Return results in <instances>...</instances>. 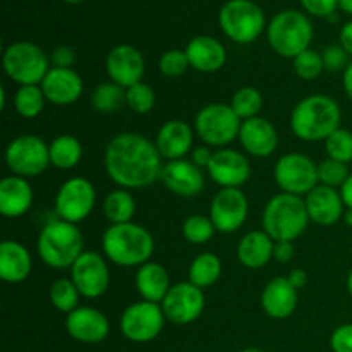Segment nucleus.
<instances>
[{
  "mask_svg": "<svg viewBox=\"0 0 352 352\" xmlns=\"http://www.w3.org/2000/svg\"><path fill=\"white\" fill-rule=\"evenodd\" d=\"M344 222L352 229V208H346V213H344Z\"/></svg>",
  "mask_w": 352,
  "mask_h": 352,
  "instance_id": "obj_55",
  "label": "nucleus"
},
{
  "mask_svg": "<svg viewBox=\"0 0 352 352\" xmlns=\"http://www.w3.org/2000/svg\"><path fill=\"white\" fill-rule=\"evenodd\" d=\"M213 153H215V151H212V148L210 146H198L192 150L191 162L196 165V167L208 168L210 162H212L213 158Z\"/></svg>",
  "mask_w": 352,
  "mask_h": 352,
  "instance_id": "obj_49",
  "label": "nucleus"
},
{
  "mask_svg": "<svg viewBox=\"0 0 352 352\" xmlns=\"http://www.w3.org/2000/svg\"><path fill=\"white\" fill-rule=\"evenodd\" d=\"M50 165L60 170H71L81 162L82 144L72 134H60L50 144Z\"/></svg>",
  "mask_w": 352,
  "mask_h": 352,
  "instance_id": "obj_31",
  "label": "nucleus"
},
{
  "mask_svg": "<svg viewBox=\"0 0 352 352\" xmlns=\"http://www.w3.org/2000/svg\"><path fill=\"white\" fill-rule=\"evenodd\" d=\"M241 124L230 103H208L196 113L195 133L206 146L220 150L239 138Z\"/></svg>",
  "mask_w": 352,
  "mask_h": 352,
  "instance_id": "obj_8",
  "label": "nucleus"
},
{
  "mask_svg": "<svg viewBox=\"0 0 352 352\" xmlns=\"http://www.w3.org/2000/svg\"><path fill=\"white\" fill-rule=\"evenodd\" d=\"M301 3L311 16L316 17L333 16L336 9L339 7V0H301Z\"/></svg>",
  "mask_w": 352,
  "mask_h": 352,
  "instance_id": "obj_46",
  "label": "nucleus"
},
{
  "mask_svg": "<svg viewBox=\"0 0 352 352\" xmlns=\"http://www.w3.org/2000/svg\"><path fill=\"white\" fill-rule=\"evenodd\" d=\"M155 102H157V95H155L153 88L146 82H136V85L129 86L126 89V105L133 110L134 113H148L153 110Z\"/></svg>",
  "mask_w": 352,
  "mask_h": 352,
  "instance_id": "obj_40",
  "label": "nucleus"
},
{
  "mask_svg": "<svg viewBox=\"0 0 352 352\" xmlns=\"http://www.w3.org/2000/svg\"><path fill=\"white\" fill-rule=\"evenodd\" d=\"M6 164L12 175L36 177L50 165V148L36 134H21L7 144Z\"/></svg>",
  "mask_w": 352,
  "mask_h": 352,
  "instance_id": "obj_10",
  "label": "nucleus"
},
{
  "mask_svg": "<svg viewBox=\"0 0 352 352\" xmlns=\"http://www.w3.org/2000/svg\"><path fill=\"white\" fill-rule=\"evenodd\" d=\"M230 107L241 120L253 119V117H258L263 107V96L260 89L254 86H243L232 95Z\"/></svg>",
  "mask_w": 352,
  "mask_h": 352,
  "instance_id": "obj_37",
  "label": "nucleus"
},
{
  "mask_svg": "<svg viewBox=\"0 0 352 352\" xmlns=\"http://www.w3.org/2000/svg\"><path fill=\"white\" fill-rule=\"evenodd\" d=\"M102 250L107 260L117 267L140 268L153 256L155 241L143 226L119 223L107 227L102 236Z\"/></svg>",
  "mask_w": 352,
  "mask_h": 352,
  "instance_id": "obj_3",
  "label": "nucleus"
},
{
  "mask_svg": "<svg viewBox=\"0 0 352 352\" xmlns=\"http://www.w3.org/2000/svg\"><path fill=\"white\" fill-rule=\"evenodd\" d=\"M134 213H136V199L127 189L119 188L110 191L103 199V215L110 226L133 222Z\"/></svg>",
  "mask_w": 352,
  "mask_h": 352,
  "instance_id": "obj_32",
  "label": "nucleus"
},
{
  "mask_svg": "<svg viewBox=\"0 0 352 352\" xmlns=\"http://www.w3.org/2000/svg\"><path fill=\"white\" fill-rule=\"evenodd\" d=\"M79 298H81V294H79L78 287L67 277L57 278L50 285V291H48V299H50L52 306L55 309H58L60 313H65V315H69L76 308H79Z\"/></svg>",
  "mask_w": 352,
  "mask_h": 352,
  "instance_id": "obj_36",
  "label": "nucleus"
},
{
  "mask_svg": "<svg viewBox=\"0 0 352 352\" xmlns=\"http://www.w3.org/2000/svg\"><path fill=\"white\" fill-rule=\"evenodd\" d=\"M103 165L107 175L127 191L153 184L164 168L157 144L138 133L116 134L107 144Z\"/></svg>",
  "mask_w": 352,
  "mask_h": 352,
  "instance_id": "obj_1",
  "label": "nucleus"
},
{
  "mask_svg": "<svg viewBox=\"0 0 352 352\" xmlns=\"http://www.w3.org/2000/svg\"><path fill=\"white\" fill-rule=\"evenodd\" d=\"M164 309L158 302L138 301L127 306L119 320L122 336L131 342H151L162 333L165 325Z\"/></svg>",
  "mask_w": 352,
  "mask_h": 352,
  "instance_id": "obj_12",
  "label": "nucleus"
},
{
  "mask_svg": "<svg viewBox=\"0 0 352 352\" xmlns=\"http://www.w3.org/2000/svg\"><path fill=\"white\" fill-rule=\"evenodd\" d=\"M40 86L47 102L58 107L72 105L78 102L85 89L81 76L74 69L64 67H50Z\"/></svg>",
  "mask_w": 352,
  "mask_h": 352,
  "instance_id": "obj_23",
  "label": "nucleus"
},
{
  "mask_svg": "<svg viewBox=\"0 0 352 352\" xmlns=\"http://www.w3.org/2000/svg\"><path fill=\"white\" fill-rule=\"evenodd\" d=\"M205 292L191 282H177L168 289L167 296L160 302L167 322L174 325H189L203 315Z\"/></svg>",
  "mask_w": 352,
  "mask_h": 352,
  "instance_id": "obj_14",
  "label": "nucleus"
},
{
  "mask_svg": "<svg viewBox=\"0 0 352 352\" xmlns=\"http://www.w3.org/2000/svg\"><path fill=\"white\" fill-rule=\"evenodd\" d=\"M184 52L188 55L189 65L195 71L205 72V74L220 71L227 62L226 47L217 38L206 36V34L192 38Z\"/></svg>",
  "mask_w": 352,
  "mask_h": 352,
  "instance_id": "obj_26",
  "label": "nucleus"
},
{
  "mask_svg": "<svg viewBox=\"0 0 352 352\" xmlns=\"http://www.w3.org/2000/svg\"><path fill=\"white\" fill-rule=\"evenodd\" d=\"M105 71L110 81L127 89L143 79L144 58L133 45H117L107 54Z\"/></svg>",
  "mask_w": 352,
  "mask_h": 352,
  "instance_id": "obj_18",
  "label": "nucleus"
},
{
  "mask_svg": "<svg viewBox=\"0 0 352 352\" xmlns=\"http://www.w3.org/2000/svg\"><path fill=\"white\" fill-rule=\"evenodd\" d=\"M33 188L28 179L9 175L0 181V213L7 219H19L33 205Z\"/></svg>",
  "mask_w": 352,
  "mask_h": 352,
  "instance_id": "obj_27",
  "label": "nucleus"
},
{
  "mask_svg": "<svg viewBox=\"0 0 352 352\" xmlns=\"http://www.w3.org/2000/svg\"><path fill=\"white\" fill-rule=\"evenodd\" d=\"M298 289L287 277L272 278L261 292V308L274 320H285L298 308Z\"/></svg>",
  "mask_w": 352,
  "mask_h": 352,
  "instance_id": "obj_25",
  "label": "nucleus"
},
{
  "mask_svg": "<svg viewBox=\"0 0 352 352\" xmlns=\"http://www.w3.org/2000/svg\"><path fill=\"white\" fill-rule=\"evenodd\" d=\"M33 268V260L24 244L6 239L0 244V278L7 284H21Z\"/></svg>",
  "mask_w": 352,
  "mask_h": 352,
  "instance_id": "obj_28",
  "label": "nucleus"
},
{
  "mask_svg": "<svg viewBox=\"0 0 352 352\" xmlns=\"http://www.w3.org/2000/svg\"><path fill=\"white\" fill-rule=\"evenodd\" d=\"M223 33L241 45L253 43L265 30V14L258 3L251 0H229L219 14Z\"/></svg>",
  "mask_w": 352,
  "mask_h": 352,
  "instance_id": "obj_9",
  "label": "nucleus"
},
{
  "mask_svg": "<svg viewBox=\"0 0 352 352\" xmlns=\"http://www.w3.org/2000/svg\"><path fill=\"white\" fill-rule=\"evenodd\" d=\"M237 140L248 155L256 158L270 157L278 146L277 129L270 120L260 116L243 120Z\"/></svg>",
  "mask_w": 352,
  "mask_h": 352,
  "instance_id": "obj_22",
  "label": "nucleus"
},
{
  "mask_svg": "<svg viewBox=\"0 0 352 352\" xmlns=\"http://www.w3.org/2000/svg\"><path fill=\"white\" fill-rule=\"evenodd\" d=\"M69 278L74 282L82 298H102L110 287L109 263L102 254L95 251H85L71 267Z\"/></svg>",
  "mask_w": 352,
  "mask_h": 352,
  "instance_id": "obj_15",
  "label": "nucleus"
},
{
  "mask_svg": "<svg viewBox=\"0 0 352 352\" xmlns=\"http://www.w3.org/2000/svg\"><path fill=\"white\" fill-rule=\"evenodd\" d=\"M85 239L78 226L65 220L55 219L40 230L36 250L41 261L55 270L71 268L85 251Z\"/></svg>",
  "mask_w": 352,
  "mask_h": 352,
  "instance_id": "obj_5",
  "label": "nucleus"
},
{
  "mask_svg": "<svg viewBox=\"0 0 352 352\" xmlns=\"http://www.w3.org/2000/svg\"><path fill=\"white\" fill-rule=\"evenodd\" d=\"M330 349L333 352H352V323L339 325L330 336Z\"/></svg>",
  "mask_w": 352,
  "mask_h": 352,
  "instance_id": "obj_45",
  "label": "nucleus"
},
{
  "mask_svg": "<svg viewBox=\"0 0 352 352\" xmlns=\"http://www.w3.org/2000/svg\"><path fill=\"white\" fill-rule=\"evenodd\" d=\"M192 141H195L192 127L186 120L172 119L158 129L155 144L160 157L172 162L184 158L192 150Z\"/></svg>",
  "mask_w": 352,
  "mask_h": 352,
  "instance_id": "obj_24",
  "label": "nucleus"
},
{
  "mask_svg": "<svg viewBox=\"0 0 352 352\" xmlns=\"http://www.w3.org/2000/svg\"><path fill=\"white\" fill-rule=\"evenodd\" d=\"M206 172L208 177L217 186H220V189L241 188L250 181L251 165L246 155L241 151L232 148H220L213 153Z\"/></svg>",
  "mask_w": 352,
  "mask_h": 352,
  "instance_id": "obj_17",
  "label": "nucleus"
},
{
  "mask_svg": "<svg viewBox=\"0 0 352 352\" xmlns=\"http://www.w3.org/2000/svg\"><path fill=\"white\" fill-rule=\"evenodd\" d=\"M241 352H263L261 349H254V347H250V349H244V351H241Z\"/></svg>",
  "mask_w": 352,
  "mask_h": 352,
  "instance_id": "obj_57",
  "label": "nucleus"
},
{
  "mask_svg": "<svg viewBox=\"0 0 352 352\" xmlns=\"http://www.w3.org/2000/svg\"><path fill=\"white\" fill-rule=\"evenodd\" d=\"M43 89L40 85L19 86L14 95V110L24 119H36L45 109Z\"/></svg>",
  "mask_w": 352,
  "mask_h": 352,
  "instance_id": "obj_35",
  "label": "nucleus"
},
{
  "mask_svg": "<svg viewBox=\"0 0 352 352\" xmlns=\"http://www.w3.org/2000/svg\"><path fill=\"white\" fill-rule=\"evenodd\" d=\"M64 2H69V3H78V2H82V0H64Z\"/></svg>",
  "mask_w": 352,
  "mask_h": 352,
  "instance_id": "obj_58",
  "label": "nucleus"
},
{
  "mask_svg": "<svg viewBox=\"0 0 352 352\" xmlns=\"http://www.w3.org/2000/svg\"><path fill=\"white\" fill-rule=\"evenodd\" d=\"M65 330L78 342L98 344L109 336L110 323L100 309L91 306H79L65 316Z\"/></svg>",
  "mask_w": 352,
  "mask_h": 352,
  "instance_id": "obj_19",
  "label": "nucleus"
},
{
  "mask_svg": "<svg viewBox=\"0 0 352 352\" xmlns=\"http://www.w3.org/2000/svg\"><path fill=\"white\" fill-rule=\"evenodd\" d=\"M134 284H136L143 301L158 302V305L164 301L168 289L172 287L167 270L164 265L157 263V261H148V263L141 265L134 277Z\"/></svg>",
  "mask_w": 352,
  "mask_h": 352,
  "instance_id": "obj_30",
  "label": "nucleus"
},
{
  "mask_svg": "<svg viewBox=\"0 0 352 352\" xmlns=\"http://www.w3.org/2000/svg\"><path fill=\"white\" fill-rule=\"evenodd\" d=\"M3 71L19 86L41 85L50 71V58L31 41H16L3 50Z\"/></svg>",
  "mask_w": 352,
  "mask_h": 352,
  "instance_id": "obj_7",
  "label": "nucleus"
},
{
  "mask_svg": "<svg viewBox=\"0 0 352 352\" xmlns=\"http://www.w3.org/2000/svg\"><path fill=\"white\" fill-rule=\"evenodd\" d=\"M189 65L188 55L184 50H167L165 54H162L160 60H158V71L162 76H167V78H179V76L184 74L188 71Z\"/></svg>",
  "mask_w": 352,
  "mask_h": 352,
  "instance_id": "obj_43",
  "label": "nucleus"
},
{
  "mask_svg": "<svg viewBox=\"0 0 352 352\" xmlns=\"http://www.w3.org/2000/svg\"><path fill=\"white\" fill-rule=\"evenodd\" d=\"M250 213V201L241 188L220 189L210 205V219L217 232L232 234L244 226Z\"/></svg>",
  "mask_w": 352,
  "mask_h": 352,
  "instance_id": "obj_16",
  "label": "nucleus"
},
{
  "mask_svg": "<svg viewBox=\"0 0 352 352\" xmlns=\"http://www.w3.org/2000/svg\"><path fill=\"white\" fill-rule=\"evenodd\" d=\"M50 60L54 64V67H64V69H72V64L76 62V54L72 48L65 47H57L50 55Z\"/></svg>",
  "mask_w": 352,
  "mask_h": 352,
  "instance_id": "obj_47",
  "label": "nucleus"
},
{
  "mask_svg": "<svg viewBox=\"0 0 352 352\" xmlns=\"http://www.w3.org/2000/svg\"><path fill=\"white\" fill-rule=\"evenodd\" d=\"M340 47L352 57V21L344 24L340 30Z\"/></svg>",
  "mask_w": 352,
  "mask_h": 352,
  "instance_id": "obj_51",
  "label": "nucleus"
},
{
  "mask_svg": "<svg viewBox=\"0 0 352 352\" xmlns=\"http://www.w3.org/2000/svg\"><path fill=\"white\" fill-rule=\"evenodd\" d=\"M339 7L346 14H351L352 16V0H339Z\"/></svg>",
  "mask_w": 352,
  "mask_h": 352,
  "instance_id": "obj_54",
  "label": "nucleus"
},
{
  "mask_svg": "<svg viewBox=\"0 0 352 352\" xmlns=\"http://www.w3.org/2000/svg\"><path fill=\"white\" fill-rule=\"evenodd\" d=\"M91 105L100 113H113L126 105V88L109 81L96 86L91 93Z\"/></svg>",
  "mask_w": 352,
  "mask_h": 352,
  "instance_id": "obj_34",
  "label": "nucleus"
},
{
  "mask_svg": "<svg viewBox=\"0 0 352 352\" xmlns=\"http://www.w3.org/2000/svg\"><path fill=\"white\" fill-rule=\"evenodd\" d=\"M340 195H342L344 203H346V208H352V172L342 184V188H340Z\"/></svg>",
  "mask_w": 352,
  "mask_h": 352,
  "instance_id": "obj_52",
  "label": "nucleus"
},
{
  "mask_svg": "<svg viewBox=\"0 0 352 352\" xmlns=\"http://www.w3.org/2000/svg\"><path fill=\"white\" fill-rule=\"evenodd\" d=\"M342 86H344V91H346L347 98L352 102V62H349V65H347L346 71H344Z\"/></svg>",
  "mask_w": 352,
  "mask_h": 352,
  "instance_id": "obj_53",
  "label": "nucleus"
},
{
  "mask_svg": "<svg viewBox=\"0 0 352 352\" xmlns=\"http://www.w3.org/2000/svg\"><path fill=\"white\" fill-rule=\"evenodd\" d=\"M294 256V246L291 241H275L274 260L278 263H289Z\"/></svg>",
  "mask_w": 352,
  "mask_h": 352,
  "instance_id": "obj_48",
  "label": "nucleus"
},
{
  "mask_svg": "<svg viewBox=\"0 0 352 352\" xmlns=\"http://www.w3.org/2000/svg\"><path fill=\"white\" fill-rule=\"evenodd\" d=\"M305 203L309 220L316 226H336L340 219H344V213H346V203L340 195V189L330 188V186H316L305 196Z\"/></svg>",
  "mask_w": 352,
  "mask_h": 352,
  "instance_id": "obj_21",
  "label": "nucleus"
},
{
  "mask_svg": "<svg viewBox=\"0 0 352 352\" xmlns=\"http://www.w3.org/2000/svg\"><path fill=\"white\" fill-rule=\"evenodd\" d=\"M292 65H294L296 76L302 79V81H313V79L320 78L322 72L325 71L322 54L311 50V48H308V50L299 54L296 58H292Z\"/></svg>",
  "mask_w": 352,
  "mask_h": 352,
  "instance_id": "obj_41",
  "label": "nucleus"
},
{
  "mask_svg": "<svg viewBox=\"0 0 352 352\" xmlns=\"http://www.w3.org/2000/svg\"><path fill=\"white\" fill-rule=\"evenodd\" d=\"M349 174L351 172L349 168H347V164L332 160V158L329 157L318 164V179L320 184L323 186L340 189L344 182H346V179L349 177Z\"/></svg>",
  "mask_w": 352,
  "mask_h": 352,
  "instance_id": "obj_42",
  "label": "nucleus"
},
{
  "mask_svg": "<svg viewBox=\"0 0 352 352\" xmlns=\"http://www.w3.org/2000/svg\"><path fill=\"white\" fill-rule=\"evenodd\" d=\"M342 112L339 103L329 95H309L296 103L291 112V129L298 140L306 143L325 141L340 127Z\"/></svg>",
  "mask_w": 352,
  "mask_h": 352,
  "instance_id": "obj_2",
  "label": "nucleus"
},
{
  "mask_svg": "<svg viewBox=\"0 0 352 352\" xmlns=\"http://www.w3.org/2000/svg\"><path fill=\"white\" fill-rule=\"evenodd\" d=\"M267 36L275 54L284 58H296L309 48L313 24L299 10H282L268 24Z\"/></svg>",
  "mask_w": 352,
  "mask_h": 352,
  "instance_id": "obj_6",
  "label": "nucleus"
},
{
  "mask_svg": "<svg viewBox=\"0 0 352 352\" xmlns=\"http://www.w3.org/2000/svg\"><path fill=\"white\" fill-rule=\"evenodd\" d=\"M96 191L86 177H71L58 188L55 195V213L60 220L78 226L93 212Z\"/></svg>",
  "mask_w": 352,
  "mask_h": 352,
  "instance_id": "obj_13",
  "label": "nucleus"
},
{
  "mask_svg": "<svg viewBox=\"0 0 352 352\" xmlns=\"http://www.w3.org/2000/svg\"><path fill=\"white\" fill-rule=\"evenodd\" d=\"M274 177L282 192L306 196L320 184L318 165L302 153H285L274 167Z\"/></svg>",
  "mask_w": 352,
  "mask_h": 352,
  "instance_id": "obj_11",
  "label": "nucleus"
},
{
  "mask_svg": "<svg viewBox=\"0 0 352 352\" xmlns=\"http://www.w3.org/2000/svg\"><path fill=\"white\" fill-rule=\"evenodd\" d=\"M351 241H352V236H351Z\"/></svg>",
  "mask_w": 352,
  "mask_h": 352,
  "instance_id": "obj_59",
  "label": "nucleus"
},
{
  "mask_svg": "<svg viewBox=\"0 0 352 352\" xmlns=\"http://www.w3.org/2000/svg\"><path fill=\"white\" fill-rule=\"evenodd\" d=\"M160 181L172 195L182 196V198L198 196L205 188L203 170L186 158L167 162L162 168Z\"/></svg>",
  "mask_w": 352,
  "mask_h": 352,
  "instance_id": "obj_20",
  "label": "nucleus"
},
{
  "mask_svg": "<svg viewBox=\"0 0 352 352\" xmlns=\"http://www.w3.org/2000/svg\"><path fill=\"white\" fill-rule=\"evenodd\" d=\"M311 222L302 196L278 192L265 205L261 226L274 241H291L305 234Z\"/></svg>",
  "mask_w": 352,
  "mask_h": 352,
  "instance_id": "obj_4",
  "label": "nucleus"
},
{
  "mask_svg": "<svg viewBox=\"0 0 352 352\" xmlns=\"http://www.w3.org/2000/svg\"><path fill=\"white\" fill-rule=\"evenodd\" d=\"M325 151L329 158L342 164H351L352 162V133L349 129L339 127L333 131L325 141Z\"/></svg>",
  "mask_w": 352,
  "mask_h": 352,
  "instance_id": "obj_39",
  "label": "nucleus"
},
{
  "mask_svg": "<svg viewBox=\"0 0 352 352\" xmlns=\"http://www.w3.org/2000/svg\"><path fill=\"white\" fill-rule=\"evenodd\" d=\"M217 229L206 215H189L182 223V236L191 244H205L215 236Z\"/></svg>",
  "mask_w": 352,
  "mask_h": 352,
  "instance_id": "obj_38",
  "label": "nucleus"
},
{
  "mask_svg": "<svg viewBox=\"0 0 352 352\" xmlns=\"http://www.w3.org/2000/svg\"><path fill=\"white\" fill-rule=\"evenodd\" d=\"M188 275L191 284L205 291V289L212 287L219 282L220 275H222V261L215 253L206 251V253L198 254L191 261Z\"/></svg>",
  "mask_w": 352,
  "mask_h": 352,
  "instance_id": "obj_33",
  "label": "nucleus"
},
{
  "mask_svg": "<svg viewBox=\"0 0 352 352\" xmlns=\"http://www.w3.org/2000/svg\"><path fill=\"white\" fill-rule=\"evenodd\" d=\"M323 58V67L329 72H339L346 71V67L349 65L347 58H349V54L344 50L340 45H330L325 50L322 52Z\"/></svg>",
  "mask_w": 352,
  "mask_h": 352,
  "instance_id": "obj_44",
  "label": "nucleus"
},
{
  "mask_svg": "<svg viewBox=\"0 0 352 352\" xmlns=\"http://www.w3.org/2000/svg\"><path fill=\"white\" fill-rule=\"evenodd\" d=\"M346 285H347V292H349V296L352 298V270L349 272V275H347Z\"/></svg>",
  "mask_w": 352,
  "mask_h": 352,
  "instance_id": "obj_56",
  "label": "nucleus"
},
{
  "mask_svg": "<svg viewBox=\"0 0 352 352\" xmlns=\"http://www.w3.org/2000/svg\"><path fill=\"white\" fill-rule=\"evenodd\" d=\"M275 241L265 230H251L237 244V260L250 270L263 268L274 260Z\"/></svg>",
  "mask_w": 352,
  "mask_h": 352,
  "instance_id": "obj_29",
  "label": "nucleus"
},
{
  "mask_svg": "<svg viewBox=\"0 0 352 352\" xmlns=\"http://www.w3.org/2000/svg\"><path fill=\"white\" fill-rule=\"evenodd\" d=\"M287 278L298 291L299 289L306 287V284H308V274H306V270H302V268H294V270L287 275Z\"/></svg>",
  "mask_w": 352,
  "mask_h": 352,
  "instance_id": "obj_50",
  "label": "nucleus"
}]
</instances>
